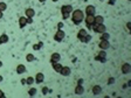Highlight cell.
Returning <instances> with one entry per match:
<instances>
[{"instance_id": "cell-1", "label": "cell", "mask_w": 131, "mask_h": 98, "mask_svg": "<svg viewBox=\"0 0 131 98\" xmlns=\"http://www.w3.org/2000/svg\"><path fill=\"white\" fill-rule=\"evenodd\" d=\"M71 20L75 25H80L84 20V13L81 9H74L71 12Z\"/></svg>"}, {"instance_id": "cell-2", "label": "cell", "mask_w": 131, "mask_h": 98, "mask_svg": "<svg viewBox=\"0 0 131 98\" xmlns=\"http://www.w3.org/2000/svg\"><path fill=\"white\" fill-rule=\"evenodd\" d=\"M91 29H93L95 33H98V34H102V33L106 32V27L104 26V23H101V25L94 23V25L91 26Z\"/></svg>"}, {"instance_id": "cell-3", "label": "cell", "mask_w": 131, "mask_h": 98, "mask_svg": "<svg viewBox=\"0 0 131 98\" xmlns=\"http://www.w3.org/2000/svg\"><path fill=\"white\" fill-rule=\"evenodd\" d=\"M64 37H66V33H64L62 29H57L56 33H55V35H54V40H55L56 42H61Z\"/></svg>"}, {"instance_id": "cell-4", "label": "cell", "mask_w": 131, "mask_h": 98, "mask_svg": "<svg viewBox=\"0 0 131 98\" xmlns=\"http://www.w3.org/2000/svg\"><path fill=\"white\" fill-rule=\"evenodd\" d=\"M84 22L89 29H91V26L95 23V15H86L84 18Z\"/></svg>"}, {"instance_id": "cell-5", "label": "cell", "mask_w": 131, "mask_h": 98, "mask_svg": "<svg viewBox=\"0 0 131 98\" xmlns=\"http://www.w3.org/2000/svg\"><path fill=\"white\" fill-rule=\"evenodd\" d=\"M98 47H100V49L106 50L108 48H110V42H109V40H101L100 43H98Z\"/></svg>"}, {"instance_id": "cell-6", "label": "cell", "mask_w": 131, "mask_h": 98, "mask_svg": "<svg viewBox=\"0 0 131 98\" xmlns=\"http://www.w3.org/2000/svg\"><path fill=\"white\" fill-rule=\"evenodd\" d=\"M96 14V8L93 5H88L86 7V15H95Z\"/></svg>"}, {"instance_id": "cell-7", "label": "cell", "mask_w": 131, "mask_h": 98, "mask_svg": "<svg viewBox=\"0 0 131 98\" xmlns=\"http://www.w3.org/2000/svg\"><path fill=\"white\" fill-rule=\"evenodd\" d=\"M121 70L123 74H130L131 72V64L129 63H123L122 67H121Z\"/></svg>"}, {"instance_id": "cell-8", "label": "cell", "mask_w": 131, "mask_h": 98, "mask_svg": "<svg viewBox=\"0 0 131 98\" xmlns=\"http://www.w3.org/2000/svg\"><path fill=\"white\" fill-rule=\"evenodd\" d=\"M61 60V55L59 53H53L52 56H50V63H56V62H60Z\"/></svg>"}, {"instance_id": "cell-9", "label": "cell", "mask_w": 131, "mask_h": 98, "mask_svg": "<svg viewBox=\"0 0 131 98\" xmlns=\"http://www.w3.org/2000/svg\"><path fill=\"white\" fill-rule=\"evenodd\" d=\"M35 83H37V84H41L42 82L44 81V75L42 72H37L36 75H35Z\"/></svg>"}, {"instance_id": "cell-10", "label": "cell", "mask_w": 131, "mask_h": 98, "mask_svg": "<svg viewBox=\"0 0 131 98\" xmlns=\"http://www.w3.org/2000/svg\"><path fill=\"white\" fill-rule=\"evenodd\" d=\"M74 9H73V6L71 5H63L61 7V13L63 14V13H71Z\"/></svg>"}, {"instance_id": "cell-11", "label": "cell", "mask_w": 131, "mask_h": 98, "mask_svg": "<svg viewBox=\"0 0 131 98\" xmlns=\"http://www.w3.org/2000/svg\"><path fill=\"white\" fill-rule=\"evenodd\" d=\"M70 72H71V70H70L69 67H64V65H63L62 69H61V71H60V74H61L62 76H69Z\"/></svg>"}, {"instance_id": "cell-12", "label": "cell", "mask_w": 131, "mask_h": 98, "mask_svg": "<svg viewBox=\"0 0 131 98\" xmlns=\"http://www.w3.org/2000/svg\"><path fill=\"white\" fill-rule=\"evenodd\" d=\"M83 93H84V88H83V85L77 84V85L75 86V95H83Z\"/></svg>"}, {"instance_id": "cell-13", "label": "cell", "mask_w": 131, "mask_h": 98, "mask_svg": "<svg viewBox=\"0 0 131 98\" xmlns=\"http://www.w3.org/2000/svg\"><path fill=\"white\" fill-rule=\"evenodd\" d=\"M25 14H26V18H34L35 11L33 8H27L25 11Z\"/></svg>"}, {"instance_id": "cell-14", "label": "cell", "mask_w": 131, "mask_h": 98, "mask_svg": "<svg viewBox=\"0 0 131 98\" xmlns=\"http://www.w3.org/2000/svg\"><path fill=\"white\" fill-rule=\"evenodd\" d=\"M27 25V18L26 17H20L19 18V27L20 28H24Z\"/></svg>"}, {"instance_id": "cell-15", "label": "cell", "mask_w": 131, "mask_h": 98, "mask_svg": "<svg viewBox=\"0 0 131 98\" xmlns=\"http://www.w3.org/2000/svg\"><path fill=\"white\" fill-rule=\"evenodd\" d=\"M8 40H9V37L7 34H1L0 35V45H4V43H7L8 42Z\"/></svg>"}, {"instance_id": "cell-16", "label": "cell", "mask_w": 131, "mask_h": 98, "mask_svg": "<svg viewBox=\"0 0 131 98\" xmlns=\"http://www.w3.org/2000/svg\"><path fill=\"white\" fill-rule=\"evenodd\" d=\"M62 65L60 62H56V63H53V69H54V71H56V72H59L60 74V71H61V69H62Z\"/></svg>"}, {"instance_id": "cell-17", "label": "cell", "mask_w": 131, "mask_h": 98, "mask_svg": "<svg viewBox=\"0 0 131 98\" xmlns=\"http://www.w3.org/2000/svg\"><path fill=\"white\" fill-rule=\"evenodd\" d=\"M91 91H93V93H94L95 96H97V95H100V93L102 92V88H101V85H94Z\"/></svg>"}, {"instance_id": "cell-18", "label": "cell", "mask_w": 131, "mask_h": 98, "mask_svg": "<svg viewBox=\"0 0 131 98\" xmlns=\"http://www.w3.org/2000/svg\"><path fill=\"white\" fill-rule=\"evenodd\" d=\"M17 72L19 75H21V74H24V72H26V67L24 65V64H19L17 67Z\"/></svg>"}, {"instance_id": "cell-19", "label": "cell", "mask_w": 131, "mask_h": 98, "mask_svg": "<svg viewBox=\"0 0 131 98\" xmlns=\"http://www.w3.org/2000/svg\"><path fill=\"white\" fill-rule=\"evenodd\" d=\"M95 23H96V25L104 23V18H103L102 15H95Z\"/></svg>"}, {"instance_id": "cell-20", "label": "cell", "mask_w": 131, "mask_h": 98, "mask_svg": "<svg viewBox=\"0 0 131 98\" xmlns=\"http://www.w3.org/2000/svg\"><path fill=\"white\" fill-rule=\"evenodd\" d=\"M87 34H88L87 30H86L84 28H82V29H80L79 33H77V39H79V40H81V39H82L83 36H86Z\"/></svg>"}, {"instance_id": "cell-21", "label": "cell", "mask_w": 131, "mask_h": 98, "mask_svg": "<svg viewBox=\"0 0 131 98\" xmlns=\"http://www.w3.org/2000/svg\"><path fill=\"white\" fill-rule=\"evenodd\" d=\"M90 40H91V35H90V34H87L86 36H83L80 41L83 42V43H88V42H90Z\"/></svg>"}, {"instance_id": "cell-22", "label": "cell", "mask_w": 131, "mask_h": 98, "mask_svg": "<svg viewBox=\"0 0 131 98\" xmlns=\"http://www.w3.org/2000/svg\"><path fill=\"white\" fill-rule=\"evenodd\" d=\"M33 83H35V78H34V77L29 76V77H27V78H26V84H28V85H32Z\"/></svg>"}, {"instance_id": "cell-23", "label": "cell", "mask_w": 131, "mask_h": 98, "mask_svg": "<svg viewBox=\"0 0 131 98\" xmlns=\"http://www.w3.org/2000/svg\"><path fill=\"white\" fill-rule=\"evenodd\" d=\"M26 60L28 61V62H33V61H35V56L33 55V54H27Z\"/></svg>"}, {"instance_id": "cell-24", "label": "cell", "mask_w": 131, "mask_h": 98, "mask_svg": "<svg viewBox=\"0 0 131 98\" xmlns=\"http://www.w3.org/2000/svg\"><path fill=\"white\" fill-rule=\"evenodd\" d=\"M109 39H110V35H109L106 32L102 33V34H101V36H100V40H109Z\"/></svg>"}, {"instance_id": "cell-25", "label": "cell", "mask_w": 131, "mask_h": 98, "mask_svg": "<svg viewBox=\"0 0 131 98\" xmlns=\"http://www.w3.org/2000/svg\"><path fill=\"white\" fill-rule=\"evenodd\" d=\"M7 9V4L4 2V1H0V11L1 12H5Z\"/></svg>"}, {"instance_id": "cell-26", "label": "cell", "mask_w": 131, "mask_h": 98, "mask_svg": "<svg viewBox=\"0 0 131 98\" xmlns=\"http://www.w3.org/2000/svg\"><path fill=\"white\" fill-rule=\"evenodd\" d=\"M36 92H37V90L35 89V88H31V89L28 90V95H29L31 97L35 96V95H36Z\"/></svg>"}, {"instance_id": "cell-27", "label": "cell", "mask_w": 131, "mask_h": 98, "mask_svg": "<svg viewBox=\"0 0 131 98\" xmlns=\"http://www.w3.org/2000/svg\"><path fill=\"white\" fill-rule=\"evenodd\" d=\"M95 60L98 61V62H101V63H105V62H106V57H101V56H98V55L95 57Z\"/></svg>"}, {"instance_id": "cell-28", "label": "cell", "mask_w": 131, "mask_h": 98, "mask_svg": "<svg viewBox=\"0 0 131 98\" xmlns=\"http://www.w3.org/2000/svg\"><path fill=\"white\" fill-rule=\"evenodd\" d=\"M42 46H44V43H42V42H39V43H36V45L33 46V49H34V50H40Z\"/></svg>"}, {"instance_id": "cell-29", "label": "cell", "mask_w": 131, "mask_h": 98, "mask_svg": "<svg viewBox=\"0 0 131 98\" xmlns=\"http://www.w3.org/2000/svg\"><path fill=\"white\" fill-rule=\"evenodd\" d=\"M98 56H101V57H106V53H105V50L101 49V52L98 53Z\"/></svg>"}, {"instance_id": "cell-30", "label": "cell", "mask_w": 131, "mask_h": 98, "mask_svg": "<svg viewBox=\"0 0 131 98\" xmlns=\"http://www.w3.org/2000/svg\"><path fill=\"white\" fill-rule=\"evenodd\" d=\"M48 91H49L48 88H47V86H44V88H42V95H47V93H48Z\"/></svg>"}, {"instance_id": "cell-31", "label": "cell", "mask_w": 131, "mask_h": 98, "mask_svg": "<svg viewBox=\"0 0 131 98\" xmlns=\"http://www.w3.org/2000/svg\"><path fill=\"white\" fill-rule=\"evenodd\" d=\"M114 83H115V78H114V77H110L109 81H108V84L110 85V84H114Z\"/></svg>"}, {"instance_id": "cell-32", "label": "cell", "mask_w": 131, "mask_h": 98, "mask_svg": "<svg viewBox=\"0 0 131 98\" xmlns=\"http://www.w3.org/2000/svg\"><path fill=\"white\" fill-rule=\"evenodd\" d=\"M69 15H70L69 13H63V14H62V18H63V19H68V18H69Z\"/></svg>"}, {"instance_id": "cell-33", "label": "cell", "mask_w": 131, "mask_h": 98, "mask_svg": "<svg viewBox=\"0 0 131 98\" xmlns=\"http://www.w3.org/2000/svg\"><path fill=\"white\" fill-rule=\"evenodd\" d=\"M33 23V18H27V25Z\"/></svg>"}, {"instance_id": "cell-34", "label": "cell", "mask_w": 131, "mask_h": 98, "mask_svg": "<svg viewBox=\"0 0 131 98\" xmlns=\"http://www.w3.org/2000/svg\"><path fill=\"white\" fill-rule=\"evenodd\" d=\"M63 28V22H59L57 23V29H62Z\"/></svg>"}, {"instance_id": "cell-35", "label": "cell", "mask_w": 131, "mask_h": 98, "mask_svg": "<svg viewBox=\"0 0 131 98\" xmlns=\"http://www.w3.org/2000/svg\"><path fill=\"white\" fill-rule=\"evenodd\" d=\"M83 82H84V80H82V78H80V80L77 81V84H80V85H83Z\"/></svg>"}, {"instance_id": "cell-36", "label": "cell", "mask_w": 131, "mask_h": 98, "mask_svg": "<svg viewBox=\"0 0 131 98\" xmlns=\"http://www.w3.org/2000/svg\"><path fill=\"white\" fill-rule=\"evenodd\" d=\"M108 4H109V5H115V4H116V0H109Z\"/></svg>"}, {"instance_id": "cell-37", "label": "cell", "mask_w": 131, "mask_h": 98, "mask_svg": "<svg viewBox=\"0 0 131 98\" xmlns=\"http://www.w3.org/2000/svg\"><path fill=\"white\" fill-rule=\"evenodd\" d=\"M0 97H5V93H4L1 90H0Z\"/></svg>"}, {"instance_id": "cell-38", "label": "cell", "mask_w": 131, "mask_h": 98, "mask_svg": "<svg viewBox=\"0 0 131 98\" xmlns=\"http://www.w3.org/2000/svg\"><path fill=\"white\" fill-rule=\"evenodd\" d=\"M2 17H4V12L0 11V19H2Z\"/></svg>"}, {"instance_id": "cell-39", "label": "cell", "mask_w": 131, "mask_h": 98, "mask_svg": "<svg viewBox=\"0 0 131 98\" xmlns=\"http://www.w3.org/2000/svg\"><path fill=\"white\" fill-rule=\"evenodd\" d=\"M126 27H128V29H129L131 27V22H128V23H126Z\"/></svg>"}, {"instance_id": "cell-40", "label": "cell", "mask_w": 131, "mask_h": 98, "mask_svg": "<svg viewBox=\"0 0 131 98\" xmlns=\"http://www.w3.org/2000/svg\"><path fill=\"white\" fill-rule=\"evenodd\" d=\"M21 83H22V84H26V78H24V80H21Z\"/></svg>"}, {"instance_id": "cell-41", "label": "cell", "mask_w": 131, "mask_h": 98, "mask_svg": "<svg viewBox=\"0 0 131 98\" xmlns=\"http://www.w3.org/2000/svg\"><path fill=\"white\" fill-rule=\"evenodd\" d=\"M2 80H4V77H2V76H0V82H1Z\"/></svg>"}, {"instance_id": "cell-42", "label": "cell", "mask_w": 131, "mask_h": 98, "mask_svg": "<svg viewBox=\"0 0 131 98\" xmlns=\"http://www.w3.org/2000/svg\"><path fill=\"white\" fill-rule=\"evenodd\" d=\"M53 2H57V1H59V0H52Z\"/></svg>"}, {"instance_id": "cell-43", "label": "cell", "mask_w": 131, "mask_h": 98, "mask_svg": "<svg viewBox=\"0 0 131 98\" xmlns=\"http://www.w3.org/2000/svg\"><path fill=\"white\" fill-rule=\"evenodd\" d=\"M1 67H2V62L0 61V68H1Z\"/></svg>"}, {"instance_id": "cell-44", "label": "cell", "mask_w": 131, "mask_h": 98, "mask_svg": "<svg viewBox=\"0 0 131 98\" xmlns=\"http://www.w3.org/2000/svg\"><path fill=\"white\" fill-rule=\"evenodd\" d=\"M39 1H40V2H44L46 0H39Z\"/></svg>"}, {"instance_id": "cell-45", "label": "cell", "mask_w": 131, "mask_h": 98, "mask_svg": "<svg viewBox=\"0 0 131 98\" xmlns=\"http://www.w3.org/2000/svg\"><path fill=\"white\" fill-rule=\"evenodd\" d=\"M129 32H130V34H131V27H130V28H129Z\"/></svg>"}, {"instance_id": "cell-46", "label": "cell", "mask_w": 131, "mask_h": 98, "mask_svg": "<svg viewBox=\"0 0 131 98\" xmlns=\"http://www.w3.org/2000/svg\"><path fill=\"white\" fill-rule=\"evenodd\" d=\"M128 1H131V0H128Z\"/></svg>"}, {"instance_id": "cell-47", "label": "cell", "mask_w": 131, "mask_h": 98, "mask_svg": "<svg viewBox=\"0 0 131 98\" xmlns=\"http://www.w3.org/2000/svg\"><path fill=\"white\" fill-rule=\"evenodd\" d=\"M101 1H103V0H101Z\"/></svg>"}]
</instances>
